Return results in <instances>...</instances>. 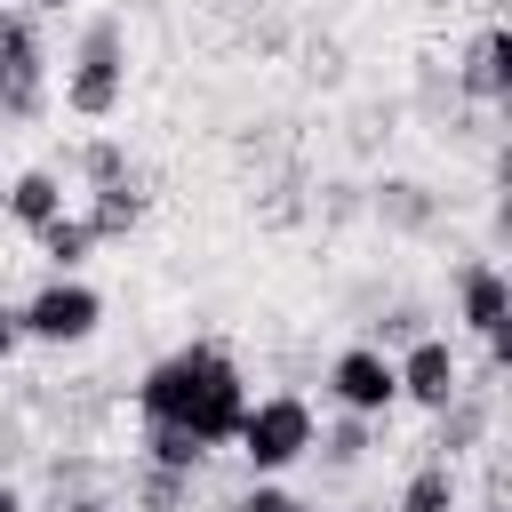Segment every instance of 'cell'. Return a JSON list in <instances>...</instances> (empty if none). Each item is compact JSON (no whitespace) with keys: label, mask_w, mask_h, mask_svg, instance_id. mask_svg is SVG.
<instances>
[{"label":"cell","mask_w":512,"mask_h":512,"mask_svg":"<svg viewBox=\"0 0 512 512\" xmlns=\"http://www.w3.org/2000/svg\"><path fill=\"white\" fill-rule=\"evenodd\" d=\"M136 408H144V424H176V432H192L200 448H224L232 424H240V408H248V384H240L232 352L184 344V352H168V360L144 368Z\"/></svg>","instance_id":"obj_1"},{"label":"cell","mask_w":512,"mask_h":512,"mask_svg":"<svg viewBox=\"0 0 512 512\" xmlns=\"http://www.w3.org/2000/svg\"><path fill=\"white\" fill-rule=\"evenodd\" d=\"M232 448L248 456V472H256V480H272V472H288L296 456H312V448H320V424H312V408H304L296 392H264V400H248V408H240Z\"/></svg>","instance_id":"obj_2"},{"label":"cell","mask_w":512,"mask_h":512,"mask_svg":"<svg viewBox=\"0 0 512 512\" xmlns=\"http://www.w3.org/2000/svg\"><path fill=\"white\" fill-rule=\"evenodd\" d=\"M120 88H128L120 16H96V24L80 32V56L64 64V112H80V120H104V112H120Z\"/></svg>","instance_id":"obj_3"},{"label":"cell","mask_w":512,"mask_h":512,"mask_svg":"<svg viewBox=\"0 0 512 512\" xmlns=\"http://www.w3.org/2000/svg\"><path fill=\"white\" fill-rule=\"evenodd\" d=\"M16 320H24V344H88L96 320H104V296H96L88 280L56 272V280H40V288L16 304Z\"/></svg>","instance_id":"obj_4"},{"label":"cell","mask_w":512,"mask_h":512,"mask_svg":"<svg viewBox=\"0 0 512 512\" xmlns=\"http://www.w3.org/2000/svg\"><path fill=\"white\" fill-rule=\"evenodd\" d=\"M392 376H400V400H416L432 416H448L464 400V360L448 336H408V352H392Z\"/></svg>","instance_id":"obj_5"},{"label":"cell","mask_w":512,"mask_h":512,"mask_svg":"<svg viewBox=\"0 0 512 512\" xmlns=\"http://www.w3.org/2000/svg\"><path fill=\"white\" fill-rule=\"evenodd\" d=\"M328 400H336L344 416H384V408L400 400L392 352H384V344H344V352L328 360Z\"/></svg>","instance_id":"obj_6"},{"label":"cell","mask_w":512,"mask_h":512,"mask_svg":"<svg viewBox=\"0 0 512 512\" xmlns=\"http://www.w3.org/2000/svg\"><path fill=\"white\" fill-rule=\"evenodd\" d=\"M40 32H32V16L24 8H8L0 16V112H40Z\"/></svg>","instance_id":"obj_7"},{"label":"cell","mask_w":512,"mask_h":512,"mask_svg":"<svg viewBox=\"0 0 512 512\" xmlns=\"http://www.w3.org/2000/svg\"><path fill=\"white\" fill-rule=\"evenodd\" d=\"M456 312H464V328H472L480 344H504V320H512L504 272H496V264H464V272H456Z\"/></svg>","instance_id":"obj_8"},{"label":"cell","mask_w":512,"mask_h":512,"mask_svg":"<svg viewBox=\"0 0 512 512\" xmlns=\"http://www.w3.org/2000/svg\"><path fill=\"white\" fill-rule=\"evenodd\" d=\"M8 216H16L24 232L56 224V216H64V176H56V168H24V176L8 184Z\"/></svg>","instance_id":"obj_9"},{"label":"cell","mask_w":512,"mask_h":512,"mask_svg":"<svg viewBox=\"0 0 512 512\" xmlns=\"http://www.w3.org/2000/svg\"><path fill=\"white\" fill-rule=\"evenodd\" d=\"M464 88H472V96H488V104H496V96L512 88V40H504V24H488V32L472 40V64H464Z\"/></svg>","instance_id":"obj_10"},{"label":"cell","mask_w":512,"mask_h":512,"mask_svg":"<svg viewBox=\"0 0 512 512\" xmlns=\"http://www.w3.org/2000/svg\"><path fill=\"white\" fill-rule=\"evenodd\" d=\"M400 512H464V488L448 464H416L408 488H400Z\"/></svg>","instance_id":"obj_11"},{"label":"cell","mask_w":512,"mask_h":512,"mask_svg":"<svg viewBox=\"0 0 512 512\" xmlns=\"http://www.w3.org/2000/svg\"><path fill=\"white\" fill-rule=\"evenodd\" d=\"M144 456H152V472H176V480H192L208 448H200L192 432H176V424H144Z\"/></svg>","instance_id":"obj_12"},{"label":"cell","mask_w":512,"mask_h":512,"mask_svg":"<svg viewBox=\"0 0 512 512\" xmlns=\"http://www.w3.org/2000/svg\"><path fill=\"white\" fill-rule=\"evenodd\" d=\"M32 240H40V256H48V264H56V272H72V264H80V256H88V248H96V232H88V216H72V208H64V216H56V224H40V232H32Z\"/></svg>","instance_id":"obj_13"},{"label":"cell","mask_w":512,"mask_h":512,"mask_svg":"<svg viewBox=\"0 0 512 512\" xmlns=\"http://www.w3.org/2000/svg\"><path fill=\"white\" fill-rule=\"evenodd\" d=\"M136 208H144V200H136L128 184H104V200L88 208V232H96V240H112V232H128V224H136Z\"/></svg>","instance_id":"obj_14"},{"label":"cell","mask_w":512,"mask_h":512,"mask_svg":"<svg viewBox=\"0 0 512 512\" xmlns=\"http://www.w3.org/2000/svg\"><path fill=\"white\" fill-rule=\"evenodd\" d=\"M360 448H368V416H344L328 432V464H360Z\"/></svg>","instance_id":"obj_15"},{"label":"cell","mask_w":512,"mask_h":512,"mask_svg":"<svg viewBox=\"0 0 512 512\" xmlns=\"http://www.w3.org/2000/svg\"><path fill=\"white\" fill-rule=\"evenodd\" d=\"M232 512H304V504H296V496H288L280 480H256V488H248V496H240Z\"/></svg>","instance_id":"obj_16"},{"label":"cell","mask_w":512,"mask_h":512,"mask_svg":"<svg viewBox=\"0 0 512 512\" xmlns=\"http://www.w3.org/2000/svg\"><path fill=\"white\" fill-rule=\"evenodd\" d=\"M16 344H24V320H16V304H0V360H16Z\"/></svg>","instance_id":"obj_17"},{"label":"cell","mask_w":512,"mask_h":512,"mask_svg":"<svg viewBox=\"0 0 512 512\" xmlns=\"http://www.w3.org/2000/svg\"><path fill=\"white\" fill-rule=\"evenodd\" d=\"M64 512H112V504H96V496H72V504H64Z\"/></svg>","instance_id":"obj_18"},{"label":"cell","mask_w":512,"mask_h":512,"mask_svg":"<svg viewBox=\"0 0 512 512\" xmlns=\"http://www.w3.org/2000/svg\"><path fill=\"white\" fill-rule=\"evenodd\" d=\"M0 512H24V504H16V488H8V480H0Z\"/></svg>","instance_id":"obj_19"},{"label":"cell","mask_w":512,"mask_h":512,"mask_svg":"<svg viewBox=\"0 0 512 512\" xmlns=\"http://www.w3.org/2000/svg\"><path fill=\"white\" fill-rule=\"evenodd\" d=\"M32 8H64V0H32Z\"/></svg>","instance_id":"obj_20"}]
</instances>
